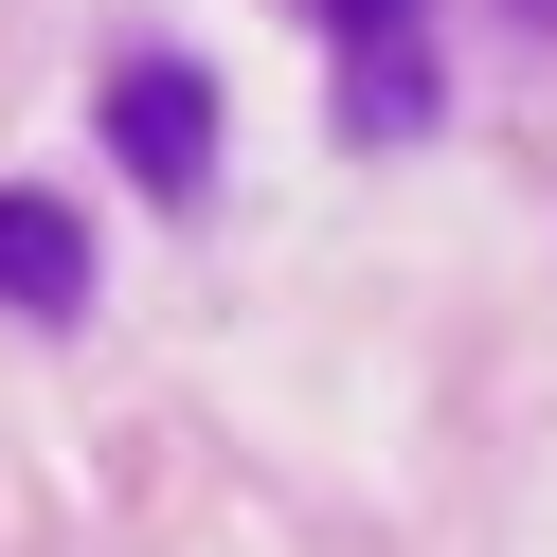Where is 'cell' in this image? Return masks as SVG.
Wrapping results in <instances>:
<instances>
[{
    "label": "cell",
    "instance_id": "277c9868",
    "mask_svg": "<svg viewBox=\"0 0 557 557\" xmlns=\"http://www.w3.org/2000/svg\"><path fill=\"white\" fill-rule=\"evenodd\" d=\"M306 18H324L342 54H396V37H413V0H306Z\"/></svg>",
    "mask_w": 557,
    "mask_h": 557
},
{
    "label": "cell",
    "instance_id": "7a4b0ae2",
    "mask_svg": "<svg viewBox=\"0 0 557 557\" xmlns=\"http://www.w3.org/2000/svg\"><path fill=\"white\" fill-rule=\"evenodd\" d=\"M0 306H18V324H90V234L54 216L37 181H0Z\"/></svg>",
    "mask_w": 557,
    "mask_h": 557
},
{
    "label": "cell",
    "instance_id": "3957f363",
    "mask_svg": "<svg viewBox=\"0 0 557 557\" xmlns=\"http://www.w3.org/2000/svg\"><path fill=\"white\" fill-rule=\"evenodd\" d=\"M342 126H360V145L432 126V37H396V54H342Z\"/></svg>",
    "mask_w": 557,
    "mask_h": 557
},
{
    "label": "cell",
    "instance_id": "5b68a950",
    "mask_svg": "<svg viewBox=\"0 0 557 557\" xmlns=\"http://www.w3.org/2000/svg\"><path fill=\"white\" fill-rule=\"evenodd\" d=\"M504 18H557V0H504Z\"/></svg>",
    "mask_w": 557,
    "mask_h": 557
},
{
    "label": "cell",
    "instance_id": "6da1fadb",
    "mask_svg": "<svg viewBox=\"0 0 557 557\" xmlns=\"http://www.w3.org/2000/svg\"><path fill=\"white\" fill-rule=\"evenodd\" d=\"M109 162L162 198V216L216 198V90H198V54H126L109 73Z\"/></svg>",
    "mask_w": 557,
    "mask_h": 557
}]
</instances>
